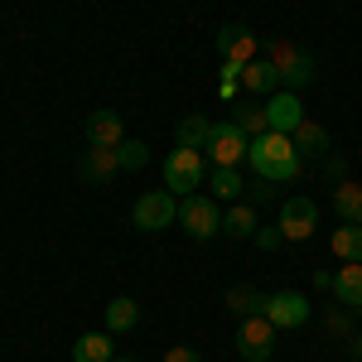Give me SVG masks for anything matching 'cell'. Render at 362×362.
Wrapping results in <instances>:
<instances>
[{
	"label": "cell",
	"mask_w": 362,
	"mask_h": 362,
	"mask_svg": "<svg viewBox=\"0 0 362 362\" xmlns=\"http://www.w3.org/2000/svg\"><path fill=\"white\" fill-rule=\"evenodd\" d=\"M247 165L256 169V179H261V184H280V179H300L305 160H300V150H295V140H290V136L266 131L261 140H251Z\"/></svg>",
	"instance_id": "cell-1"
},
{
	"label": "cell",
	"mask_w": 362,
	"mask_h": 362,
	"mask_svg": "<svg viewBox=\"0 0 362 362\" xmlns=\"http://www.w3.org/2000/svg\"><path fill=\"white\" fill-rule=\"evenodd\" d=\"M266 63L276 68V78L285 83V92H300V87L314 83V58H309L305 49H295L290 39H276L271 54H266Z\"/></svg>",
	"instance_id": "cell-2"
},
{
	"label": "cell",
	"mask_w": 362,
	"mask_h": 362,
	"mask_svg": "<svg viewBox=\"0 0 362 362\" xmlns=\"http://www.w3.org/2000/svg\"><path fill=\"white\" fill-rule=\"evenodd\" d=\"M179 223H184V232H189L194 242L218 237V227H223L218 198H213V194H189V198H179Z\"/></svg>",
	"instance_id": "cell-3"
},
{
	"label": "cell",
	"mask_w": 362,
	"mask_h": 362,
	"mask_svg": "<svg viewBox=\"0 0 362 362\" xmlns=\"http://www.w3.org/2000/svg\"><path fill=\"white\" fill-rule=\"evenodd\" d=\"M203 174H208L203 150H184V145H174V155L165 160V189H169V194H184V198L198 194Z\"/></svg>",
	"instance_id": "cell-4"
},
{
	"label": "cell",
	"mask_w": 362,
	"mask_h": 362,
	"mask_svg": "<svg viewBox=\"0 0 362 362\" xmlns=\"http://www.w3.org/2000/svg\"><path fill=\"white\" fill-rule=\"evenodd\" d=\"M247 150H251V140L242 136L237 121H213V136H208V150H203V155L218 169H237L247 160Z\"/></svg>",
	"instance_id": "cell-5"
},
{
	"label": "cell",
	"mask_w": 362,
	"mask_h": 362,
	"mask_svg": "<svg viewBox=\"0 0 362 362\" xmlns=\"http://www.w3.org/2000/svg\"><path fill=\"white\" fill-rule=\"evenodd\" d=\"M174 218H179V203H174L169 189H160V194H140L136 203H131V227H136V232H165Z\"/></svg>",
	"instance_id": "cell-6"
},
{
	"label": "cell",
	"mask_w": 362,
	"mask_h": 362,
	"mask_svg": "<svg viewBox=\"0 0 362 362\" xmlns=\"http://www.w3.org/2000/svg\"><path fill=\"white\" fill-rule=\"evenodd\" d=\"M237 353H242V362H266L276 353V324H271L266 314L242 319V324H237Z\"/></svg>",
	"instance_id": "cell-7"
},
{
	"label": "cell",
	"mask_w": 362,
	"mask_h": 362,
	"mask_svg": "<svg viewBox=\"0 0 362 362\" xmlns=\"http://www.w3.org/2000/svg\"><path fill=\"white\" fill-rule=\"evenodd\" d=\"M280 237L285 242H309L314 232H319V208H314V198H285V208H280Z\"/></svg>",
	"instance_id": "cell-8"
},
{
	"label": "cell",
	"mask_w": 362,
	"mask_h": 362,
	"mask_svg": "<svg viewBox=\"0 0 362 362\" xmlns=\"http://www.w3.org/2000/svg\"><path fill=\"white\" fill-rule=\"evenodd\" d=\"M271 324L280 329H305L309 324V300L300 295V290H276V295H266V309H261Z\"/></svg>",
	"instance_id": "cell-9"
},
{
	"label": "cell",
	"mask_w": 362,
	"mask_h": 362,
	"mask_svg": "<svg viewBox=\"0 0 362 362\" xmlns=\"http://www.w3.org/2000/svg\"><path fill=\"white\" fill-rule=\"evenodd\" d=\"M218 54L232 68H247V63H256V34L247 25H223L218 29Z\"/></svg>",
	"instance_id": "cell-10"
},
{
	"label": "cell",
	"mask_w": 362,
	"mask_h": 362,
	"mask_svg": "<svg viewBox=\"0 0 362 362\" xmlns=\"http://www.w3.org/2000/svg\"><path fill=\"white\" fill-rule=\"evenodd\" d=\"M300 121H305V107H300V97L280 87L276 97L266 102V126H271L276 136H295V131H300Z\"/></svg>",
	"instance_id": "cell-11"
},
{
	"label": "cell",
	"mask_w": 362,
	"mask_h": 362,
	"mask_svg": "<svg viewBox=\"0 0 362 362\" xmlns=\"http://www.w3.org/2000/svg\"><path fill=\"white\" fill-rule=\"evenodd\" d=\"M83 131H87V145H92V150H116V145L126 140V126H121V116H116L112 107L92 112Z\"/></svg>",
	"instance_id": "cell-12"
},
{
	"label": "cell",
	"mask_w": 362,
	"mask_h": 362,
	"mask_svg": "<svg viewBox=\"0 0 362 362\" xmlns=\"http://www.w3.org/2000/svg\"><path fill=\"white\" fill-rule=\"evenodd\" d=\"M116 169H121V160H116V150H92L87 145V155L78 160V174H83L87 184H107Z\"/></svg>",
	"instance_id": "cell-13"
},
{
	"label": "cell",
	"mask_w": 362,
	"mask_h": 362,
	"mask_svg": "<svg viewBox=\"0 0 362 362\" xmlns=\"http://www.w3.org/2000/svg\"><path fill=\"white\" fill-rule=\"evenodd\" d=\"M329 247H334V256L343 261V266H362V227L343 223L334 237H329Z\"/></svg>",
	"instance_id": "cell-14"
},
{
	"label": "cell",
	"mask_w": 362,
	"mask_h": 362,
	"mask_svg": "<svg viewBox=\"0 0 362 362\" xmlns=\"http://www.w3.org/2000/svg\"><path fill=\"white\" fill-rule=\"evenodd\" d=\"M112 358H116L112 334H83L73 343V362H112Z\"/></svg>",
	"instance_id": "cell-15"
},
{
	"label": "cell",
	"mask_w": 362,
	"mask_h": 362,
	"mask_svg": "<svg viewBox=\"0 0 362 362\" xmlns=\"http://www.w3.org/2000/svg\"><path fill=\"white\" fill-rule=\"evenodd\" d=\"M295 150H300V160H309V155H324V150H329V131H324V126H319V121H300V131H295Z\"/></svg>",
	"instance_id": "cell-16"
},
{
	"label": "cell",
	"mask_w": 362,
	"mask_h": 362,
	"mask_svg": "<svg viewBox=\"0 0 362 362\" xmlns=\"http://www.w3.org/2000/svg\"><path fill=\"white\" fill-rule=\"evenodd\" d=\"M334 295L348 309H362V266H343V271H334Z\"/></svg>",
	"instance_id": "cell-17"
},
{
	"label": "cell",
	"mask_w": 362,
	"mask_h": 362,
	"mask_svg": "<svg viewBox=\"0 0 362 362\" xmlns=\"http://www.w3.org/2000/svg\"><path fill=\"white\" fill-rule=\"evenodd\" d=\"M136 324H140V305L126 300V295H116L112 305H107V334H126V329H136Z\"/></svg>",
	"instance_id": "cell-18"
},
{
	"label": "cell",
	"mask_w": 362,
	"mask_h": 362,
	"mask_svg": "<svg viewBox=\"0 0 362 362\" xmlns=\"http://www.w3.org/2000/svg\"><path fill=\"white\" fill-rule=\"evenodd\" d=\"M208 194H213V198H227V203H237V198L247 194V179H242L237 169H213V179H208Z\"/></svg>",
	"instance_id": "cell-19"
},
{
	"label": "cell",
	"mask_w": 362,
	"mask_h": 362,
	"mask_svg": "<svg viewBox=\"0 0 362 362\" xmlns=\"http://www.w3.org/2000/svg\"><path fill=\"white\" fill-rule=\"evenodd\" d=\"M208 136H213V121L208 116H184L179 121V145L184 150H208Z\"/></svg>",
	"instance_id": "cell-20"
},
{
	"label": "cell",
	"mask_w": 362,
	"mask_h": 362,
	"mask_svg": "<svg viewBox=\"0 0 362 362\" xmlns=\"http://www.w3.org/2000/svg\"><path fill=\"white\" fill-rule=\"evenodd\" d=\"M242 87H247V92H276L280 78H276V68H271L266 58H256V63L242 68Z\"/></svg>",
	"instance_id": "cell-21"
},
{
	"label": "cell",
	"mask_w": 362,
	"mask_h": 362,
	"mask_svg": "<svg viewBox=\"0 0 362 362\" xmlns=\"http://www.w3.org/2000/svg\"><path fill=\"white\" fill-rule=\"evenodd\" d=\"M334 208L343 213V223H358L362 227V184H338Z\"/></svg>",
	"instance_id": "cell-22"
},
{
	"label": "cell",
	"mask_w": 362,
	"mask_h": 362,
	"mask_svg": "<svg viewBox=\"0 0 362 362\" xmlns=\"http://www.w3.org/2000/svg\"><path fill=\"white\" fill-rule=\"evenodd\" d=\"M227 305L237 309L242 319H251V314H261V309H266V295H261V290H251V285H232V290H227Z\"/></svg>",
	"instance_id": "cell-23"
},
{
	"label": "cell",
	"mask_w": 362,
	"mask_h": 362,
	"mask_svg": "<svg viewBox=\"0 0 362 362\" xmlns=\"http://www.w3.org/2000/svg\"><path fill=\"white\" fill-rule=\"evenodd\" d=\"M223 227L232 232V237H242V242H247V237H256V208L237 203V208H232V213L223 218Z\"/></svg>",
	"instance_id": "cell-24"
},
{
	"label": "cell",
	"mask_w": 362,
	"mask_h": 362,
	"mask_svg": "<svg viewBox=\"0 0 362 362\" xmlns=\"http://www.w3.org/2000/svg\"><path fill=\"white\" fill-rule=\"evenodd\" d=\"M116 160H121V169H145L150 165V145L145 140H121L116 145Z\"/></svg>",
	"instance_id": "cell-25"
},
{
	"label": "cell",
	"mask_w": 362,
	"mask_h": 362,
	"mask_svg": "<svg viewBox=\"0 0 362 362\" xmlns=\"http://www.w3.org/2000/svg\"><path fill=\"white\" fill-rule=\"evenodd\" d=\"M237 126H242V136H247V140H261L266 131H271V126H266V107H247V116H242Z\"/></svg>",
	"instance_id": "cell-26"
},
{
	"label": "cell",
	"mask_w": 362,
	"mask_h": 362,
	"mask_svg": "<svg viewBox=\"0 0 362 362\" xmlns=\"http://www.w3.org/2000/svg\"><path fill=\"white\" fill-rule=\"evenodd\" d=\"M165 362H203L198 348H165Z\"/></svg>",
	"instance_id": "cell-27"
},
{
	"label": "cell",
	"mask_w": 362,
	"mask_h": 362,
	"mask_svg": "<svg viewBox=\"0 0 362 362\" xmlns=\"http://www.w3.org/2000/svg\"><path fill=\"white\" fill-rule=\"evenodd\" d=\"M280 242H285V237H280V227H276V232H261V227H256V247H261V251H276Z\"/></svg>",
	"instance_id": "cell-28"
},
{
	"label": "cell",
	"mask_w": 362,
	"mask_h": 362,
	"mask_svg": "<svg viewBox=\"0 0 362 362\" xmlns=\"http://www.w3.org/2000/svg\"><path fill=\"white\" fill-rule=\"evenodd\" d=\"M353 358H358V362H362V334H358V338H353Z\"/></svg>",
	"instance_id": "cell-29"
},
{
	"label": "cell",
	"mask_w": 362,
	"mask_h": 362,
	"mask_svg": "<svg viewBox=\"0 0 362 362\" xmlns=\"http://www.w3.org/2000/svg\"><path fill=\"white\" fill-rule=\"evenodd\" d=\"M112 362H136V353H116V358Z\"/></svg>",
	"instance_id": "cell-30"
}]
</instances>
